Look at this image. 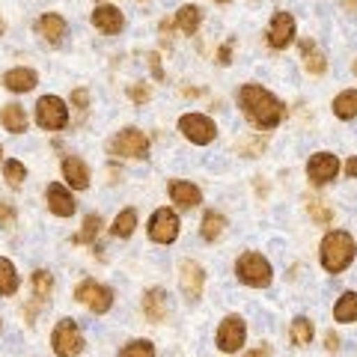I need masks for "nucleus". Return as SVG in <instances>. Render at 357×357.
I'll use <instances>...</instances> for the list:
<instances>
[{
	"instance_id": "1",
	"label": "nucleus",
	"mask_w": 357,
	"mask_h": 357,
	"mask_svg": "<svg viewBox=\"0 0 357 357\" xmlns=\"http://www.w3.org/2000/svg\"><path fill=\"white\" fill-rule=\"evenodd\" d=\"M238 102H241V107H244V116H248L256 128L271 131V128L280 126V119H283V105H280V98H274V96L268 93V89H262L259 84L241 86Z\"/></svg>"
},
{
	"instance_id": "2",
	"label": "nucleus",
	"mask_w": 357,
	"mask_h": 357,
	"mask_svg": "<svg viewBox=\"0 0 357 357\" xmlns=\"http://www.w3.org/2000/svg\"><path fill=\"white\" fill-rule=\"evenodd\" d=\"M354 253H357V244L349 232L342 229H333L321 238V265H325L328 274H340L345 271L351 262H354Z\"/></svg>"
},
{
	"instance_id": "3",
	"label": "nucleus",
	"mask_w": 357,
	"mask_h": 357,
	"mask_svg": "<svg viewBox=\"0 0 357 357\" xmlns=\"http://www.w3.org/2000/svg\"><path fill=\"white\" fill-rule=\"evenodd\" d=\"M236 274L244 286H253V289H265L271 283V265L262 253H244L238 256L236 262Z\"/></svg>"
},
{
	"instance_id": "4",
	"label": "nucleus",
	"mask_w": 357,
	"mask_h": 357,
	"mask_svg": "<svg viewBox=\"0 0 357 357\" xmlns=\"http://www.w3.org/2000/svg\"><path fill=\"white\" fill-rule=\"evenodd\" d=\"M51 345L57 357H77L84 351V337H81V328H77L75 319H63L57 328L51 333Z\"/></svg>"
},
{
	"instance_id": "5",
	"label": "nucleus",
	"mask_w": 357,
	"mask_h": 357,
	"mask_svg": "<svg viewBox=\"0 0 357 357\" xmlns=\"http://www.w3.org/2000/svg\"><path fill=\"white\" fill-rule=\"evenodd\" d=\"M36 122L45 131H60L69 122V107L60 96H42L36 102Z\"/></svg>"
},
{
	"instance_id": "6",
	"label": "nucleus",
	"mask_w": 357,
	"mask_h": 357,
	"mask_svg": "<svg viewBox=\"0 0 357 357\" xmlns=\"http://www.w3.org/2000/svg\"><path fill=\"white\" fill-rule=\"evenodd\" d=\"M110 152L119 155V158H146L149 155V137L137 128H122L114 143H110Z\"/></svg>"
},
{
	"instance_id": "7",
	"label": "nucleus",
	"mask_w": 357,
	"mask_h": 357,
	"mask_svg": "<svg viewBox=\"0 0 357 357\" xmlns=\"http://www.w3.org/2000/svg\"><path fill=\"white\" fill-rule=\"evenodd\" d=\"M178 131H182L191 143H197V146H206V143H211L218 137V126L203 114H185L178 119Z\"/></svg>"
},
{
	"instance_id": "8",
	"label": "nucleus",
	"mask_w": 357,
	"mask_h": 357,
	"mask_svg": "<svg viewBox=\"0 0 357 357\" xmlns=\"http://www.w3.org/2000/svg\"><path fill=\"white\" fill-rule=\"evenodd\" d=\"M75 301H81V304H86L93 312H107L110 304H114V292L110 289H105L102 283H96V280H84V283H77L75 289Z\"/></svg>"
},
{
	"instance_id": "9",
	"label": "nucleus",
	"mask_w": 357,
	"mask_h": 357,
	"mask_svg": "<svg viewBox=\"0 0 357 357\" xmlns=\"http://www.w3.org/2000/svg\"><path fill=\"white\" fill-rule=\"evenodd\" d=\"M244 337H248L244 319L241 316H227L220 321V328H218V349L227 351V354H236L244 345Z\"/></svg>"
},
{
	"instance_id": "10",
	"label": "nucleus",
	"mask_w": 357,
	"mask_h": 357,
	"mask_svg": "<svg viewBox=\"0 0 357 357\" xmlns=\"http://www.w3.org/2000/svg\"><path fill=\"white\" fill-rule=\"evenodd\" d=\"M149 238L158 244H173L178 238V218L173 208H158L149 218Z\"/></svg>"
},
{
	"instance_id": "11",
	"label": "nucleus",
	"mask_w": 357,
	"mask_h": 357,
	"mask_svg": "<svg viewBox=\"0 0 357 357\" xmlns=\"http://www.w3.org/2000/svg\"><path fill=\"white\" fill-rule=\"evenodd\" d=\"M337 173H340V158L331 152H316L307 164V176L312 185H325L331 178H337Z\"/></svg>"
},
{
	"instance_id": "12",
	"label": "nucleus",
	"mask_w": 357,
	"mask_h": 357,
	"mask_svg": "<svg viewBox=\"0 0 357 357\" xmlns=\"http://www.w3.org/2000/svg\"><path fill=\"white\" fill-rule=\"evenodd\" d=\"M295 36V18L292 13H274L271 18V27H268V42L271 48H286Z\"/></svg>"
},
{
	"instance_id": "13",
	"label": "nucleus",
	"mask_w": 357,
	"mask_h": 357,
	"mask_svg": "<svg viewBox=\"0 0 357 357\" xmlns=\"http://www.w3.org/2000/svg\"><path fill=\"white\" fill-rule=\"evenodd\" d=\"M178 280H182V292L197 301L199 295H203V283H206V274H203V268H199L197 262L191 259H185L182 265H178Z\"/></svg>"
},
{
	"instance_id": "14",
	"label": "nucleus",
	"mask_w": 357,
	"mask_h": 357,
	"mask_svg": "<svg viewBox=\"0 0 357 357\" xmlns=\"http://www.w3.org/2000/svg\"><path fill=\"white\" fill-rule=\"evenodd\" d=\"M93 24L102 30V33H107V36H114V33H119L122 27H126V21H122V13L116 6H110V3H102L93 13Z\"/></svg>"
},
{
	"instance_id": "15",
	"label": "nucleus",
	"mask_w": 357,
	"mask_h": 357,
	"mask_svg": "<svg viewBox=\"0 0 357 357\" xmlns=\"http://www.w3.org/2000/svg\"><path fill=\"white\" fill-rule=\"evenodd\" d=\"M48 208L57 218H72L75 215V199L63 185H51L48 188Z\"/></svg>"
},
{
	"instance_id": "16",
	"label": "nucleus",
	"mask_w": 357,
	"mask_h": 357,
	"mask_svg": "<svg viewBox=\"0 0 357 357\" xmlns=\"http://www.w3.org/2000/svg\"><path fill=\"white\" fill-rule=\"evenodd\" d=\"M63 176H66V182H69L72 188H77V191L89 188V167L81 158H75V155H69V158L63 161Z\"/></svg>"
},
{
	"instance_id": "17",
	"label": "nucleus",
	"mask_w": 357,
	"mask_h": 357,
	"mask_svg": "<svg viewBox=\"0 0 357 357\" xmlns=\"http://www.w3.org/2000/svg\"><path fill=\"white\" fill-rule=\"evenodd\" d=\"M170 197H173V203L182 206V208H194L199 199H203L199 188L191 182H170Z\"/></svg>"
},
{
	"instance_id": "18",
	"label": "nucleus",
	"mask_w": 357,
	"mask_h": 357,
	"mask_svg": "<svg viewBox=\"0 0 357 357\" xmlns=\"http://www.w3.org/2000/svg\"><path fill=\"white\" fill-rule=\"evenodd\" d=\"M3 84L6 89H13V93H30L33 86H36V72L33 69H13L3 75Z\"/></svg>"
},
{
	"instance_id": "19",
	"label": "nucleus",
	"mask_w": 357,
	"mask_h": 357,
	"mask_svg": "<svg viewBox=\"0 0 357 357\" xmlns=\"http://www.w3.org/2000/svg\"><path fill=\"white\" fill-rule=\"evenodd\" d=\"M143 310H146L149 321H164V316H167V295H164V289H149L146 298H143Z\"/></svg>"
},
{
	"instance_id": "20",
	"label": "nucleus",
	"mask_w": 357,
	"mask_h": 357,
	"mask_svg": "<svg viewBox=\"0 0 357 357\" xmlns=\"http://www.w3.org/2000/svg\"><path fill=\"white\" fill-rule=\"evenodd\" d=\"M0 122H3V128L9 134L27 131V116H24V107L21 105H6L3 110H0Z\"/></svg>"
},
{
	"instance_id": "21",
	"label": "nucleus",
	"mask_w": 357,
	"mask_h": 357,
	"mask_svg": "<svg viewBox=\"0 0 357 357\" xmlns=\"http://www.w3.org/2000/svg\"><path fill=\"white\" fill-rule=\"evenodd\" d=\"M36 27H39V33H42V36L48 39L51 45L63 42V36H66V21H63L60 15H51V13H48V15H42Z\"/></svg>"
},
{
	"instance_id": "22",
	"label": "nucleus",
	"mask_w": 357,
	"mask_h": 357,
	"mask_svg": "<svg viewBox=\"0 0 357 357\" xmlns=\"http://www.w3.org/2000/svg\"><path fill=\"white\" fill-rule=\"evenodd\" d=\"M199 21H203V13L194 6V3H188V6H182L176 13V24H178V30L185 33V36H194L197 33V27H199Z\"/></svg>"
},
{
	"instance_id": "23",
	"label": "nucleus",
	"mask_w": 357,
	"mask_h": 357,
	"mask_svg": "<svg viewBox=\"0 0 357 357\" xmlns=\"http://www.w3.org/2000/svg\"><path fill=\"white\" fill-rule=\"evenodd\" d=\"M301 51H304V66H307V72H312V75H325V72H328L325 54H321L312 42H301Z\"/></svg>"
},
{
	"instance_id": "24",
	"label": "nucleus",
	"mask_w": 357,
	"mask_h": 357,
	"mask_svg": "<svg viewBox=\"0 0 357 357\" xmlns=\"http://www.w3.org/2000/svg\"><path fill=\"white\" fill-rule=\"evenodd\" d=\"M333 114L340 119H354L357 116V89H345L333 98Z\"/></svg>"
},
{
	"instance_id": "25",
	"label": "nucleus",
	"mask_w": 357,
	"mask_h": 357,
	"mask_svg": "<svg viewBox=\"0 0 357 357\" xmlns=\"http://www.w3.org/2000/svg\"><path fill=\"white\" fill-rule=\"evenodd\" d=\"M333 319L337 321H357V292H345L340 295L337 301V307H333Z\"/></svg>"
},
{
	"instance_id": "26",
	"label": "nucleus",
	"mask_w": 357,
	"mask_h": 357,
	"mask_svg": "<svg viewBox=\"0 0 357 357\" xmlns=\"http://www.w3.org/2000/svg\"><path fill=\"white\" fill-rule=\"evenodd\" d=\"M227 229V218L220 215V211H206V218H203V238L206 241H218L220 238V232Z\"/></svg>"
},
{
	"instance_id": "27",
	"label": "nucleus",
	"mask_w": 357,
	"mask_h": 357,
	"mask_svg": "<svg viewBox=\"0 0 357 357\" xmlns=\"http://www.w3.org/2000/svg\"><path fill=\"white\" fill-rule=\"evenodd\" d=\"M134 227H137V211H134V208H122L116 215V220H114V227H110V232H114L116 238H128L134 232Z\"/></svg>"
},
{
	"instance_id": "28",
	"label": "nucleus",
	"mask_w": 357,
	"mask_h": 357,
	"mask_svg": "<svg viewBox=\"0 0 357 357\" xmlns=\"http://www.w3.org/2000/svg\"><path fill=\"white\" fill-rule=\"evenodd\" d=\"M18 292V271L9 259H0V295H15Z\"/></svg>"
},
{
	"instance_id": "29",
	"label": "nucleus",
	"mask_w": 357,
	"mask_h": 357,
	"mask_svg": "<svg viewBox=\"0 0 357 357\" xmlns=\"http://www.w3.org/2000/svg\"><path fill=\"white\" fill-rule=\"evenodd\" d=\"M289 340L295 345H310L312 342V321L310 319H295L289 328Z\"/></svg>"
},
{
	"instance_id": "30",
	"label": "nucleus",
	"mask_w": 357,
	"mask_h": 357,
	"mask_svg": "<svg viewBox=\"0 0 357 357\" xmlns=\"http://www.w3.org/2000/svg\"><path fill=\"white\" fill-rule=\"evenodd\" d=\"M30 283H33V298L45 301L51 295V289H54V277H51V271H36Z\"/></svg>"
},
{
	"instance_id": "31",
	"label": "nucleus",
	"mask_w": 357,
	"mask_h": 357,
	"mask_svg": "<svg viewBox=\"0 0 357 357\" xmlns=\"http://www.w3.org/2000/svg\"><path fill=\"white\" fill-rule=\"evenodd\" d=\"M119 357H155V345L149 340H134L119 351Z\"/></svg>"
},
{
	"instance_id": "32",
	"label": "nucleus",
	"mask_w": 357,
	"mask_h": 357,
	"mask_svg": "<svg viewBox=\"0 0 357 357\" xmlns=\"http://www.w3.org/2000/svg\"><path fill=\"white\" fill-rule=\"evenodd\" d=\"M98 229H102V218H98V215H89V218L84 220V229L77 232V238H75V241L89 244V241H93V238L98 236Z\"/></svg>"
},
{
	"instance_id": "33",
	"label": "nucleus",
	"mask_w": 357,
	"mask_h": 357,
	"mask_svg": "<svg viewBox=\"0 0 357 357\" xmlns=\"http://www.w3.org/2000/svg\"><path fill=\"white\" fill-rule=\"evenodd\" d=\"M3 176H6V182H9V185L18 188L21 182H24L27 170H24V164H21V161H6V164H3Z\"/></svg>"
},
{
	"instance_id": "34",
	"label": "nucleus",
	"mask_w": 357,
	"mask_h": 357,
	"mask_svg": "<svg viewBox=\"0 0 357 357\" xmlns=\"http://www.w3.org/2000/svg\"><path fill=\"white\" fill-rule=\"evenodd\" d=\"M149 96H152L149 84H134V86L128 89V98H131L134 105H146V102H149Z\"/></svg>"
},
{
	"instance_id": "35",
	"label": "nucleus",
	"mask_w": 357,
	"mask_h": 357,
	"mask_svg": "<svg viewBox=\"0 0 357 357\" xmlns=\"http://www.w3.org/2000/svg\"><path fill=\"white\" fill-rule=\"evenodd\" d=\"M15 223V208L9 203H0V227H13Z\"/></svg>"
},
{
	"instance_id": "36",
	"label": "nucleus",
	"mask_w": 357,
	"mask_h": 357,
	"mask_svg": "<svg viewBox=\"0 0 357 357\" xmlns=\"http://www.w3.org/2000/svg\"><path fill=\"white\" fill-rule=\"evenodd\" d=\"M72 102L84 110V107L89 105V93H86V89H75V93H72Z\"/></svg>"
},
{
	"instance_id": "37",
	"label": "nucleus",
	"mask_w": 357,
	"mask_h": 357,
	"mask_svg": "<svg viewBox=\"0 0 357 357\" xmlns=\"http://www.w3.org/2000/svg\"><path fill=\"white\" fill-rule=\"evenodd\" d=\"M345 176H349V178H357V158H349V161H345Z\"/></svg>"
},
{
	"instance_id": "38",
	"label": "nucleus",
	"mask_w": 357,
	"mask_h": 357,
	"mask_svg": "<svg viewBox=\"0 0 357 357\" xmlns=\"http://www.w3.org/2000/svg\"><path fill=\"white\" fill-rule=\"evenodd\" d=\"M218 63H223V66L229 63V48H220V54H218Z\"/></svg>"
},
{
	"instance_id": "39",
	"label": "nucleus",
	"mask_w": 357,
	"mask_h": 357,
	"mask_svg": "<svg viewBox=\"0 0 357 357\" xmlns=\"http://www.w3.org/2000/svg\"><path fill=\"white\" fill-rule=\"evenodd\" d=\"M328 349H331V351H337V349H340V345H337V337H333V333H328Z\"/></svg>"
},
{
	"instance_id": "40",
	"label": "nucleus",
	"mask_w": 357,
	"mask_h": 357,
	"mask_svg": "<svg viewBox=\"0 0 357 357\" xmlns=\"http://www.w3.org/2000/svg\"><path fill=\"white\" fill-rule=\"evenodd\" d=\"M248 357H268V349H265V345H262V349H256V351H250Z\"/></svg>"
},
{
	"instance_id": "41",
	"label": "nucleus",
	"mask_w": 357,
	"mask_h": 357,
	"mask_svg": "<svg viewBox=\"0 0 357 357\" xmlns=\"http://www.w3.org/2000/svg\"><path fill=\"white\" fill-rule=\"evenodd\" d=\"M218 3H227V0H218Z\"/></svg>"
},
{
	"instance_id": "42",
	"label": "nucleus",
	"mask_w": 357,
	"mask_h": 357,
	"mask_svg": "<svg viewBox=\"0 0 357 357\" xmlns=\"http://www.w3.org/2000/svg\"><path fill=\"white\" fill-rule=\"evenodd\" d=\"M354 72H357V63H354Z\"/></svg>"
},
{
	"instance_id": "43",
	"label": "nucleus",
	"mask_w": 357,
	"mask_h": 357,
	"mask_svg": "<svg viewBox=\"0 0 357 357\" xmlns=\"http://www.w3.org/2000/svg\"><path fill=\"white\" fill-rule=\"evenodd\" d=\"M0 155H3V152H0Z\"/></svg>"
}]
</instances>
